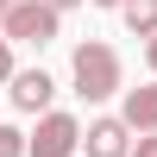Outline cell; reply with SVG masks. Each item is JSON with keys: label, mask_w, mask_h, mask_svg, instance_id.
I'll return each instance as SVG.
<instances>
[{"label": "cell", "mask_w": 157, "mask_h": 157, "mask_svg": "<svg viewBox=\"0 0 157 157\" xmlns=\"http://www.w3.org/2000/svg\"><path fill=\"white\" fill-rule=\"evenodd\" d=\"M69 75H75V94H82V101H107V94H120V50L101 44V38H88V44H75Z\"/></svg>", "instance_id": "cell-1"}, {"label": "cell", "mask_w": 157, "mask_h": 157, "mask_svg": "<svg viewBox=\"0 0 157 157\" xmlns=\"http://www.w3.org/2000/svg\"><path fill=\"white\" fill-rule=\"evenodd\" d=\"M57 25H63L57 6H44V0H19V6L6 13L0 32H6V44H38V50H44L50 38H57Z\"/></svg>", "instance_id": "cell-2"}, {"label": "cell", "mask_w": 157, "mask_h": 157, "mask_svg": "<svg viewBox=\"0 0 157 157\" xmlns=\"http://www.w3.org/2000/svg\"><path fill=\"white\" fill-rule=\"evenodd\" d=\"M82 120L75 113H44L38 120V132H32V157H75L82 151Z\"/></svg>", "instance_id": "cell-3"}, {"label": "cell", "mask_w": 157, "mask_h": 157, "mask_svg": "<svg viewBox=\"0 0 157 157\" xmlns=\"http://www.w3.org/2000/svg\"><path fill=\"white\" fill-rule=\"evenodd\" d=\"M82 151H88V157H132V126H126L120 113H107V120H88Z\"/></svg>", "instance_id": "cell-4"}, {"label": "cell", "mask_w": 157, "mask_h": 157, "mask_svg": "<svg viewBox=\"0 0 157 157\" xmlns=\"http://www.w3.org/2000/svg\"><path fill=\"white\" fill-rule=\"evenodd\" d=\"M50 94H57V82H50L44 69H19V75H13V107H19V113H38V120H44V113H50Z\"/></svg>", "instance_id": "cell-5"}, {"label": "cell", "mask_w": 157, "mask_h": 157, "mask_svg": "<svg viewBox=\"0 0 157 157\" xmlns=\"http://www.w3.org/2000/svg\"><path fill=\"white\" fill-rule=\"evenodd\" d=\"M120 120L132 126V132H157V82H145V88H126V107H120Z\"/></svg>", "instance_id": "cell-6"}, {"label": "cell", "mask_w": 157, "mask_h": 157, "mask_svg": "<svg viewBox=\"0 0 157 157\" xmlns=\"http://www.w3.org/2000/svg\"><path fill=\"white\" fill-rule=\"evenodd\" d=\"M120 13H126V25H132V38H145V44L157 38V0H132V6H120Z\"/></svg>", "instance_id": "cell-7"}, {"label": "cell", "mask_w": 157, "mask_h": 157, "mask_svg": "<svg viewBox=\"0 0 157 157\" xmlns=\"http://www.w3.org/2000/svg\"><path fill=\"white\" fill-rule=\"evenodd\" d=\"M0 157H32V132H19V126H0Z\"/></svg>", "instance_id": "cell-8"}, {"label": "cell", "mask_w": 157, "mask_h": 157, "mask_svg": "<svg viewBox=\"0 0 157 157\" xmlns=\"http://www.w3.org/2000/svg\"><path fill=\"white\" fill-rule=\"evenodd\" d=\"M13 75H19V69H13V44L0 38V82H13Z\"/></svg>", "instance_id": "cell-9"}, {"label": "cell", "mask_w": 157, "mask_h": 157, "mask_svg": "<svg viewBox=\"0 0 157 157\" xmlns=\"http://www.w3.org/2000/svg\"><path fill=\"white\" fill-rule=\"evenodd\" d=\"M132 157H157V132H151V138H138V151H132Z\"/></svg>", "instance_id": "cell-10"}, {"label": "cell", "mask_w": 157, "mask_h": 157, "mask_svg": "<svg viewBox=\"0 0 157 157\" xmlns=\"http://www.w3.org/2000/svg\"><path fill=\"white\" fill-rule=\"evenodd\" d=\"M145 63H151V75H157V38H151V44H145Z\"/></svg>", "instance_id": "cell-11"}, {"label": "cell", "mask_w": 157, "mask_h": 157, "mask_svg": "<svg viewBox=\"0 0 157 157\" xmlns=\"http://www.w3.org/2000/svg\"><path fill=\"white\" fill-rule=\"evenodd\" d=\"M13 6H19V0H0V25H6V13H13Z\"/></svg>", "instance_id": "cell-12"}, {"label": "cell", "mask_w": 157, "mask_h": 157, "mask_svg": "<svg viewBox=\"0 0 157 157\" xmlns=\"http://www.w3.org/2000/svg\"><path fill=\"white\" fill-rule=\"evenodd\" d=\"M44 6H57V13H69V6H75V0H44Z\"/></svg>", "instance_id": "cell-13"}, {"label": "cell", "mask_w": 157, "mask_h": 157, "mask_svg": "<svg viewBox=\"0 0 157 157\" xmlns=\"http://www.w3.org/2000/svg\"><path fill=\"white\" fill-rule=\"evenodd\" d=\"M94 6H132V0H94Z\"/></svg>", "instance_id": "cell-14"}]
</instances>
